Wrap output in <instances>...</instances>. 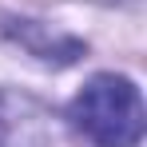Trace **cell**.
I'll use <instances>...</instances> for the list:
<instances>
[{
  "instance_id": "6da1fadb",
  "label": "cell",
  "mask_w": 147,
  "mask_h": 147,
  "mask_svg": "<svg viewBox=\"0 0 147 147\" xmlns=\"http://www.w3.org/2000/svg\"><path fill=\"white\" fill-rule=\"evenodd\" d=\"M68 119L96 147H139L143 143V96L127 76H92L68 107Z\"/></svg>"
},
{
  "instance_id": "7a4b0ae2",
  "label": "cell",
  "mask_w": 147,
  "mask_h": 147,
  "mask_svg": "<svg viewBox=\"0 0 147 147\" xmlns=\"http://www.w3.org/2000/svg\"><path fill=\"white\" fill-rule=\"evenodd\" d=\"M8 143H12V103L0 92V147H8Z\"/></svg>"
}]
</instances>
